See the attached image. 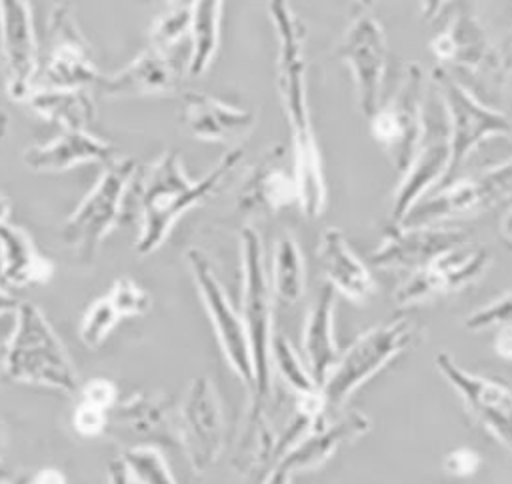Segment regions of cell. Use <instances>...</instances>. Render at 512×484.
Here are the masks:
<instances>
[{
  "label": "cell",
  "mask_w": 512,
  "mask_h": 484,
  "mask_svg": "<svg viewBox=\"0 0 512 484\" xmlns=\"http://www.w3.org/2000/svg\"><path fill=\"white\" fill-rule=\"evenodd\" d=\"M0 458H2V436H0Z\"/></svg>",
  "instance_id": "obj_49"
},
{
  "label": "cell",
  "mask_w": 512,
  "mask_h": 484,
  "mask_svg": "<svg viewBox=\"0 0 512 484\" xmlns=\"http://www.w3.org/2000/svg\"><path fill=\"white\" fill-rule=\"evenodd\" d=\"M426 84L418 64H410L392 98L368 118L372 138L384 148L394 170L404 174L418 148L424 126Z\"/></svg>",
  "instance_id": "obj_10"
},
{
  "label": "cell",
  "mask_w": 512,
  "mask_h": 484,
  "mask_svg": "<svg viewBox=\"0 0 512 484\" xmlns=\"http://www.w3.org/2000/svg\"><path fill=\"white\" fill-rule=\"evenodd\" d=\"M270 288L274 298L284 304H296L306 292V262L292 234H282L274 244Z\"/></svg>",
  "instance_id": "obj_31"
},
{
  "label": "cell",
  "mask_w": 512,
  "mask_h": 484,
  "mask_svg": "<svg viewBox=\"0 0 512 484\" xmlns=\"http://www.w3.org/2000/svg\"><path fill=\"white\" fill-rule=\"evenodd\" d=\"M222 0H192L190 4V40L192 52L188 62L190 76L204 74L220 44Z\"/></svg>",
  "instance_id": "obj_30"
},
{
  "label": "cell",
  "mask_w": 512,
  "mask_h": 484,
  "mask_svg": "<svg viewBox=\"0 0 512 484\" xmlns=\"http://www.w3.org/2000/svg\"><path fill=\"white\" fill-rule=\"evenodd\" d=\"M22 160L36 172H62L86 162L108 164L114 160V146L88 130H64L50 142L26 148Z\"/></svg>",
  "instance_id": "obj_25"
},
{
  "label": "cell",
  "mask_w": 512,
  "mask_h": 484,
  "mask_svg": "<svg viewBox=\"0 0 512 484\" xmlns=\"http://www.w3.org/2000/svg\"><path fill=\"white\" fill-rule=\"evenodd\" d=\"M186 260L228 366L232 368L236 378L252 390L254 366H252L248 334H246V326L240 316V310L232 306L222 282L212 270L210 260L200 250H188Z\"/></svg>",
  "instance_id": "obj_12"
},
{
  "label": "cell",
  "mask_w": 512,
  "mask_h": 484,
  "mask_svg": "<svg viewBox=\"0 0 512 484\" xmlns=\"http://www.w3.org/2000/svg\"><path fill=\"white\" fill-rule=\"evenodd\" d=\"M318 262L328 286L350 302L364 304L376 292L366 262L352 250L346 236L338 228H326L318 242Z\"/></svg>",
  "instance_id": "obj_23"
},
{
  "label": "cell",
  "mask_w": 512,
  "mask_h": 484,
  "mask_svg": "<svg viewBox=\"0 0 512 484\" xmlns=\"http://www.w3.org/2000/svg\"><path fill=\"white\" fill-rule=\"evenodd\" d=\"M180 442L194 472L210 468L224 448V414L216 386L208 376H196L174 418Z\"/></svg>",
  "instance_id": "obj_11"
},
{
  "label": "cell",
  "mask_w": 512,
  "mask_h": 484,
  "mask_svg": "<svg viewBox=\"0 0 512 484\" xmlns=\"http://www.w3.org/2000/svg\"><path fill=\"white\" fill-rule=\"evenodd\" d=\"M450 164V132L442 100L434 86L426 88L424 100V126L418 148L402 180L394 192L392 222L400 224L402 218L416 206L436 184H444Z\"/></svg>",
  "instance_id": "obj_8"
},
{
  "label": "cell",
  "mask_w": 512,
  "mask_h": 484,
  "mask_svg": "<svg viewBox=\"0 0 512 484\" xmlns=\"http://www.w3.org/2000/svg\"><path fill=\"white\" fill-rule=\"evenodd\" d=\"M240 260H242V308L240 316L246 326L254 384L252 402H266L272 388L270 344L274 336V294L266 272L262 238L252 226L240 230Z\"/></svg>",
  "instance_id": "obj_4"
},
{
  "label": "cell",
  "mask_w": 512,
  "mask_h": 484,
  "mask_svg": "<svg viewBox=\"0 0 512 484\" xmlns=\"http://www.w3.org/2000/svg\"><path fill=\"white\" fill-rule=\"evenodd\" d=\"M28 484H66V476L56 468H42L30 478Z\"/></svg>",
  "instance_id": "obj_39"
},
{
  "label": "cell",
  "mask_w": 512,
  "mask_h": 484,
  "mask_svg": "<svg viewBox=\"0 0 512 484\" xmlns=\"http://www.w3.org/2000/svg\"><path fill=\"white\" fill-rule=\"evenodd\" d=\"M492 348L498 358L512 362V324H504L496 328Z\"/></svg>",
  "instance_id": "obj_38"
},
{
  "label": "cell",
  "mask_w": 512,
  "mask_h": 484,
  "mask_svg": "<svg viewBox=\"0 0 512 484\" xmlns=\"http://www.w3.org/2000/svg\"><path fill=\"white\" fill-rule=\"evenodd\" d=\"M504 324H512V288L464 318V328L472 332H482Z\"/></svg>",
  "instance_id": "obj_34"
},
{
  "label": "cell",
  "mask_w": 512,
  "mask_h": 484,
  "mask_svg": "<svg viewBox=\"0 0 512 484\" xmlns=\"http://www.w3.org/2000/svg\"><path fill=\"white\" fill-rule=\"evenodd\" d=\"M492 262V254L482 246H458L446 250L410 272L394 290V302L400 308L426 304L430 300L454 294L478 282Z\"/></svg>",
  "instance_id": "obj_13"
},
{
  "label": "cell",
  "mask_w": 512,
  "mask_h": 484,
  "mask_svg": "<svg viewBox=\"0 0 512 484\" xmlns=\"http://www.w3.org/2000/svg\"><path fill=\"white\" fill-rule=\"evenodd\" d=\"M150 304V294L142 286H138L132 278H118L102 298L88 306L80 322L82 342L90 348L100 346L118 324V320L144 314L148 312Z\"/></svg>",
  "instance_id": "obj_26"
},
{
  "label": "cell",
  "mask_w": 512,
  "mask_h": 484,
  "mask_svg": "<svg viewBox=\"0 0 512 484\" xmlns=\"http://www.w3.org/2000/svg\"><path fill=\"white\" fill-rule=\"evenodd\" d=\"M334 312L336 292L332 286L324 284L302 326V358L318 384H322L340 354L334 330Z\"/></svg>",
  "instance_id": "obj_27"
},
{
  "label": "cell",
  "mask_w": 512,
  "mask_h": 484,
  "mask_svg": "<svg viewBox=\"0 0 512 484\" xmlns=\"http://www.w3.org/2000/svg\"><path fill=\"white\" fill-rule=\"evenodd\" d=\"M8 214H10V200L6 196H0V224L6 222Z\"/></svg>",
  "instance_id": "obj_45"
},
{
  "label": "cell",
  "mask_w": 512,
  "mask_h": 484,
  "mask_svg": "<svg viewBox=\"0 0 512 484\" xmlns=\"http://www.w3.org/2000/svg\"><path fill=\"white\" fill-rule=\"evenodd\" d=\"M508 196H512V158L474 176L444 184L442 190L424 196L412 206L400 224L422 226L476 216Z\"/></svg>",
  "instance_id": "obj_9"
},
{
  "label": "cell",
  "mask_w": 512,
  "mask_h": 484,
  "mask_svg": "<svg viewBox=\"0 0 512 484\" xmlns=\"http://www.w3.org/2000/svg\"><path fill=\"white\" fill-rule=\"evenodd\" d=\"M482 464V456L480 452L460 446L450 450L444 458H442V468L450 474V476H458V478H466L478 472Z\"/></svg>",
  "instance_id": "obj_36"
},
{
  "label": "cell",
  "mask_w": 512,
  "mask_h": 484,
  "mask_svg": "<svg viewBox=\"0 0 512 484\" xmlns=\"http://www.w3.org/2000/svg\"><path fill=\"white\" fill-rule=\"evenodd\" d=\"M44 80L48 88H88L100 80L92 48L68 4H56L50 12Z\"/></svg>",
  "instance_id": "obj_16"
},
{
  "label": "cell",
  "mask_w": 512,
  "mask_h": 484,
  "mask_svg": "<svg viewBox=\"0 0 512 484\" xmlns=\"http://www.w3.org/2000/svg\"><path fill=\"white\" fill-rule=\"evenodd\" d=\"M108 484H130V476L122 460H112L108 464Z\"/></svg>",
  "instance_id": "obj_41"
},
{
  "label": "cell",
  "mask_w": 512,
  "mask_h": 484,
  "mask_svg": "<svg viewBox=\"0 0 512 484\" xmlns=\"http://www.w3.org/2000/svg\"><path fill=\"white\" fill-rule=\"evenodd\" d=\"M276 36V86L290 132V162L298 208L314 220L326 210L328 190L324 162L316 142L306 86V30L290 0H268Z\"/></svg>",
  "instance_id": "obj_1"
},
{
  "label": "cell",
  "mask_w": 512,
  "mask_h": 484,
  "mask_svg": "<svg viewBox=\"0 0 512 484\" xmlns=\"http://www.w3.org/2000/svg\"><path fill=\"white\" fill-rule=\"evenodd\" d=\"M180 120L186 132L198 140L230 144L252 132L256 114L204 92H188L184 94Z\"/></svg>",
  "instance_id": "obj_21"
},
{
  "label": "cell",
  "mask_w": 512,
  "mask_h": 484,
  "mask_svg": "<svg viewBox=\"0 0 512 484\" xmlns=\"http://www.w3.org/2000/svg\"><path fill=\"white\" fill-rule=\"evenodd\" d=\"M18 306H20V302H18L14 296H10L6 290L0 288V314H4V312H16Z\"/></svg>",
  "instance_id": "obj_44"
},
{
  "label": "cell",
  "mask_w": 512,
  "mask_h": 484,
  "mask_svg": "<svg viewBox=\"0 0 512 484\" xmlns=\"http://www.w3.org/2000/svg\"><path fill=\"white\" fill-rule=\"evenodd\" d=\"M468 244V234L460 228L422 224L394 228L384 236L370 260L374 266L384 270H416L436 258L438 254Z\"/></svg>",
  "instance_id": "obj_17"
},
{
  "label": "cell",
  "mask_w": 512,
  "mask_h": 484,
  "mask_svg": "<svg viewBox=\"0 0 512 484\" xmlns=\"http://www.w3.org/2000/svg\"><path fill=\"white\" fill-rule=\"evenodd\" d=\"M292 476L294 474L286 466H282L280 462H274V466L270 468L262 484H292Z\"/></svg>",
  "instance_id": "obj_40"
},
{
  "label": "cell",
  "mask_w": 512,
  "mask_h": 484,
  "mask_svg": "<svg viewBox=\"0 0 512 484\" xmlns=\"http://www.w3.org/2000/svg\"><path fill=\"white\" fill-rule=\"evenodd\" d=\"M270 368L278 372L282 382L290 392H294L296 398H308L322 392L304 358L296 352L292 342L278 332H274L270 344Z\"/></svg>",
  "instance_id": "obj_32"
},
{
  "label": "cell",
  "mask_w": 512,
  "mask_h": 484,
  "mask_svg": "<svg viewBox=\"0 0 512 484\" xmlns=\"http://www.w3.org/2000/svg\"><path fill=\"white\" fill-rule=\"evenodd\" d=\"M370 430V420L362 412H348L332 424H320L304 432L298 438L284 440L276 462L286 466L292 474L320 468L328 462L342 446L364 436Z\"/></svg>",
  "instance_id": "obj_19"
},
{
  "label": "cell",
  "mask_w": 512,
  "mask_h": 484,
  "mask_svg": "<svg viewBox=\"0 0 512 484\" xmlns=\"http://www.w3.org/2000/svg\"><path fill=\"white\" fill-rule=\"evenodd\" d=\"M2 72L10 98L26 100L36 68V40L28 0H0Z\"/></svg>",
  "instance_id": "obj_18"
},
{
  "label": "cell",
  "mask_w": 512,
  "mask_h": 484,
  "mask_svg": "<svg viewBox=\"0 0 512 484\" xmlns=\"http://www.w3.org/2000/svg\"><path fill=\"white\" fill-rule=\"evenodd\" d=\"M186 32L190 34V6H174L168 14L154 22L150 30V44L170 50Z\"/></svg>",
  "instance_id": "obj_35"
},
{
  "label": "cell",
  "mask_w": 512,
  "mask_h": 484,
  "mask_svg": "<svg viewBox=\"0 0 512 484\" xmlns=\"http://www.w3.org/2000/svg\"><path fill=\"white\" fill-rule=\"evenodd\" d=\"M242 156V148H230L208 174L192 180L184 170L180 154L166 150L150 166L144 180L140 194L142 226L136 240V252H154L166 240L180 216L216 192L224 178L240 164Z\"/></svg>",
  "instance_id": "obj_2"
},
{
  "label": "cell",
  "mask_w": 512,
  "mask_h": 484,
  "mask_svg": "<svg viewBox=\"0 0 512 484\" xmlns=\"http://www.w3.org/2000/svg\"><path fill=\"white\" fill-rule=\"evenodd\" d=\"M134 172L136 162L132 158L110 160L100 180L66 220L62 240L80 262L90 264L94 260L100 242L116 224Z\"/></svg>",
  "instance_id": "obj_7"
},
{
  "label": "cell",
  "mask_w": 512,
  "mask_h": 484,
  "mask_svg": "<svg viewBox=\"0 0 512 484\" xmlns=\"http://www.w3.org/2000/svg\"><path fill=\"white\" fill-rule=\"evenodd\" d=\"M4 372L24 384L78 392V378L66 348L38 306L22 302L4 354Z\"/></svg>",
  "instance_id": "obj_3"
},
{
  "label": "cell",
  "mask_w": 512,
  "mask_h": 484,
  "mask_svg": "<svg viewBox=\"0 0 512 484\" xmlns=\"http://www.w3.org/2000/svg\"><path fill=\"white\" fill-rule=\"evenodd\" d=\"M6 126H8V116H6V112H4V108H2V104H0V140H2L4 134H6Z\"/></svg>",
  "instance_id": "obj_46"
},
{
  "label": "cell",
  "mask_w": 512,
  "mask_h": 484,
  "mask_svg": "<svg viewBox=\"0 0 512 484\" xmlns=\"http://www.w3.org/2000/svg\"><path fill=\"white\" fill-rule=\"evenodd\" d=\"M174 6H190L192 0H170Z\"/></svg>",
  "instance_id": "obj_48"
},
{
  "label": "cell",
  "mask_w": 512,
  "mask_h": 484,
  "mask_svg": "<svg viewBox=\"0 0 512 484\" xmlns=\"http://www.w3.org/2000/svg\"><path fill=\"white\" fill-rule=\"evenodd\" d=\"M0 274L12 286L44 284L52 276V264L24 228L4 222L0 224Z\"/></svg>",
  "instance_id": "obj_28"
},
{
  "label": "cell",
  "mask_w": 512,
  "mask_h": 484,
  "mask_svg": "<svg viewBox=\"0 0 512 484\" xmlns=\"http://www.w3.org/2000/svg\"><path fill=\"white\" fill-rule=\"evenodd\" d=\"M32 110L64 130H88L94 120V102L88 88H44L28 96Z\"/></svg>",
  "instance_id": "obj_29"
},
{
  "label": "cell",
  "mask_w": 512,
  "mask_h": 484,
  "mask_svg": "<svg viewBox=\"0 0 512 484\" xmlns=\"http://www.w3.org/2000/svg\"><path fill=\"white\" fill-rule=\"evenodd\" d=\"M30 478L28 476H12L6 480H0V484H28Z\"/></svg>",
  "instance_id": "obj_47"
},
{
  "label": "cell",
  "mask_w": 512,
  "mask_h": 484,
  "mask_svg": "<svg viewBox=\"0 0 512 484\" xmlns=\"http://www.w3.org/2000/svg\"><path fill=\"white\" fill-rule=\"evenodd\" d=\"M338 52L350 70L358 106L370 118L380 106L386 76L388 46L382 24L370 12H358L348 24Z\"/></svg>",
  "instance_id": "obj_15"
},
{
  "label": "cell",
  "mask_w": 512,
  "mask_h": 484,
  "mask_svg": "<svg viewBox=\"0 0 512 484\" xmlns=\"http://www.w3.org/2000/svg\"><path fill=\"white\" fill-rule=\"evenodd\" d=\"M430 84L438 92L448 120L450 164L444 180V184H448L478 144L492 136L512 134V118L478 100L444 66L432 70Z\"/></svg>",
  "instance_id": "obj_6"
},
{
  "label": "cell",
  "mask_w": 512,
  "mask_h": 484,
  "mask_svg": "<svg viewBox=\"0 0 512 484\" xmlns=\"http://www.w3.org/2000/svg\"><path fill=\"white\" fill-rule=\"evenodd\" d=\"M446 2L448 0H420V8L424 12V18H434Z\"/></svg>",
  "instance_id": "obj_43"
},
{
  "label": "cell",
  "mask_w": 512,
  "mask_h": 484,
  "mask_svg": "<svg viewBox=\"0 0 512 484\" xmlns=\"http://www.w3.org/2000/svg\"><path fill=\"white\" fill-rule=\"evenodd\" d=\"M298 202L292 166H284V148L272 146L254 166L238 194V208L244 212H278Z\"/></svg>",
  "instance_id": "obj_24"
},
{
  "label": "cell",
  "mask_w": 512,
  "mask_h": 484,
  "mask_svg": "<svg viewBox=\"0 0 512 484\" xmlns=\"http://www.w3.org/2000/svg\"><path fill=\"white\" fill-rule=\"evenodd\" d=\"M122 462L128 470V476H132L136 484H176L164 456L154 448H130L126 450Z\"/></svg>",
  "instance_id": "obj_33"
},
{
  "label": "cell",
  "mask_w": 512,
  "mask_h": 484,
  "mask_svg": "<svg viewBox=\"0 0 512 484\" xmlns=\"http://www.w3.org/2000/svg\"><path fill=\"white\" fill-rule=\"evenodd\" d=\"M500 236L504 242L512 246V208H508L500 220Z\"/></svg>",
  "instance_id": "obj_42"
},
{
  "label": "cell",
  "mask_w": 512,
  "mask_h": 484,
  "mask_svg": "<svg viewBox=\"0 0 512 484\" xmlns=\"http://www.w3.org/2000/svg\"><path fill=\"white\" fill-rule=\"evenodd\" d=\"M434 366L462 398L470 416L512 452V388L496 378L466 370L448 352H438Z\"/></svg>",
  "instance_id": "obj_14"
},
{
  "label": "cell",
  "mask_w": 512,
  "mask_h": 484,
  "mask_svg": "<svg viewBox=\"0 0 512 484\" xmlns=\"http://www.w3.org/2000/svg\"><path fill=\"white\" fill-rule=\"evenodd\" d=\"M108 412L110 410H104V408H98V406L78 400V406H76L74 418H72L76 432L82 436H88V438L98 436L108 422Z\"/></svg>",
  "instance_id": "obj_37"
},
{
  "label": "cell",
  "mask_w": 512,
  "mask_h": 484,
  "mask_svg": "<svg viewBox=\"0 0 512 484\" xmlns=\"http://www.w3.org/2000/svg\"><path fill=\"white\" fill-rule=\"evenodd\" d=\"M432 52L438 60L468 74H478L496 64L490 34L478 16L468 10H458L446 22L432 40Z\"/></svg>",
  "instance_id": "obj_22"
},
{
  "label": "cell",
  "mask_w": 512,
  "mask_h": 484,
  "mask_svg": "<svg viewBox=\"0 0 512 484\" xmlns=\"http://www.w3.org/2000/svg\"><path fill=\"white\" fill-rule=\"evenodd\" d=\"M416 330L418 326L412 318L398 316L356 336L344 352L338 354L334 366L320 384L326 410L330 412L342 406L360 386L402 354L414 342Z\"/></svg>",
  "instance_id": "obj_5"
},
{
  "label": "cell",
  "mask_w": 512,
  "mask_h": 484,
  "mask_svg": "<svg viewBox=\"0 0 512 484\" xmlns=\"http://www.w3.org/2000/svg\"><path fill=\"white\" fill-rule=\"evenodd\" d=\"M98 88L106 98L174 94L180 88V70L174 64L170 50L148 44V48L122 70L108 78H100Z\"/></svg>",
  "instance_id": "obj_20"
}]
</instances>
